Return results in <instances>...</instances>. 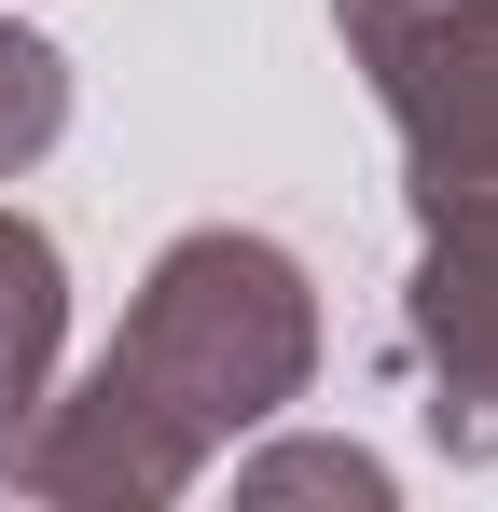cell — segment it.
I'll return each mask as SVG.
<instances>
[{"label": "cell", "instance_id": "1", "mask_svg": "<svg viewBox=\"0 0 498 512\" xmlns=\"http://www.w3.org/2000/svg\"><path fill=\"white\" fill-rule=\"evenodd\" d=\"M429 194H498V0H346Z\"/></svg>", "mask_w": 498, "mask_h": 512}, {"label": "cell", "instance_id": "2", "mask_svg": "<svg viewBox=\"0 0 498 512\" xmlns=\"http://www.w3.org/2000/svg\"><path fill=\"white\" fill-rule=\"evenodd\" d=\"M415 319L443 346V443H498V208H471V236L429 263Z\"/></svg>", "mask_w": 498, "mask_h": 512}, {"label": "cell", "instance_id": "3", "mask_svg": "<svg viewBox=\"0 0 498 512\" xmlns=\"http://www.w3.org/2000/svg\"><path fill=\"white\" fill-rule=\"evenodd\" d=\"M42 346H56V250L28 222H0V402L42 388Z\"/></svg>", "mask_w": 498, "mask_h": 512}, {"label": "cell", "instance_id": "4", "mask_svg": "<svg viewBox=\"0 0 498 512\" xmlns=\"http://www.w3.org/2000/svg\"><path fill=\"white\" fill-rule=\"evenodd\" d=\"M56 111H70V84H56V56L0 28V167H14V153H42V139H56Z\"/></svg>", "mask_w": 498, "mask_h": 512}]
</instances>
